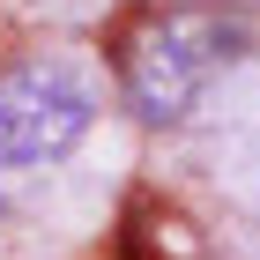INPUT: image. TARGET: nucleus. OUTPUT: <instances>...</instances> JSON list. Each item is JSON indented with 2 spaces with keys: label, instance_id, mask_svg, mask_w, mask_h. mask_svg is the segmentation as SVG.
I'll list each match as a JSON object with an SVG mask.
<instances>
[{
  "label": "nucleus",
  "instance_id": "f257e3e1",
  "mask_svg": "<svg viewBox=\"0 0 260 260\" xmlns=\"http://www.w3.org/2000/svg\"><path fill=\"white\" fill-rule=\"evenodd\" d=\"M245 52H253V15L245 8H223V0L149 8L119 38V97L134 119L179 126Z\"/></svg>",
  "mask_w": 260,
  "mask_h": 260
},
{
  "label": "nucleus",
  "instance_id": "f03ea898",
  "mask_svg": "<svg viewBox=\"0 0 260 260\" xmlns=\"http://www.w3.org/2000/svg\"><path fill=\"white\" fill-rule=\"evenodd\" d=\"M97 126V89L67 60H22L0 75V186L67 164Z\"/></svg>",
  "mask_w": 260,
  "mask_h": 260
}]
</instances>
